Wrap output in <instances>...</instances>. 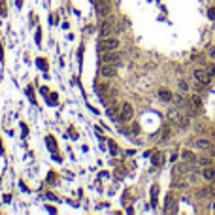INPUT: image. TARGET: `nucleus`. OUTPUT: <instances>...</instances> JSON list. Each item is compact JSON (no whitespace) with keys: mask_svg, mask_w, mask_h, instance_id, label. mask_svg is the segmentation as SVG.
Wrapping results in <instances>:
<instances>
[{"mask_svg":"<svg viewBox=\"0 0 215 215\" xmlns=\"http://www.w3.org/2000/svg\"><path fill=\"white\" fill-rule=\"evenodd\" d=\"M119 45H121V40H117L115 36H106V38H102V42H100L98 51H100V53L117 51V49H119Z\"/></svg>","mask_w":215,"mask_h":215,"instance_id":"obj_1","label":"nucleus"},{"mask_svg":"<svg viewBox=\"0 0 215 215\" xmlns=\"http://www.w3.org/2000/svg\"><path fill=\"white\" fill-rule=\"evenodd\" d=\"M132 117H134V108L130 102H123L121 106V112H119V121L121 123H128L132 121Z\"/></svg>","mask_w":215,"mask_h":215,"instance_id":"obj_2","label":"nucleus"},{"mask_svg":"<svg viewBox=\"0 0 215 215\" xmlns=\"http://www.w3.org/2000/svg\"><path fill=\"white\" fill-rule=\"evenodd\" d=\"M123 60L121 53H117V51H108V53L102 55V64H112V66H119Z\"/></svg>","mask_w":215,"mask_h":215,"instance_id":"obj_3","label":"nucleus"},{"mask_svg":"<svg viewBox=\"0 0 215 215\" xmlns=\"http://www.w3.org/2000/svg\"><path fill=\"white\" fill-rule=\"evenodd\" d=\"M94 6H96V13L100 17H106L112 11V0H94Z\"/></svg>","mask_w":215,"mask_h":215,"instance_id":"obj_4","label":"nucleus"},{"mask_svg":"<svg viewBox=\"0 0 215 215\" xmlns=\"http://www.w3.org/2000/svg\"><path fill=\"white\" fill-rule=\"evenodd\" d=\"M194 77H196V81L202 83V85H208L211 81V76H210V72H208V68H196V70H194Z\"/></svg>","mask_w":215,"mask_h":215,"instance_id":"obj_5","label":"nucleus"},{"mask_svg":"<svg viewBox=\"0 0 215 215\" xmlns=\"http://www.w3.org/2000/svg\"><path fill=\"white\" fill-rule=\"evenodd\" d=\"M170 117L175 121V125L181 126V128H185V126H189V117L183 115V113H177V112H170Z\"/></svg>","mask_w":215,"mask_h":215,"instance_id":"obj_6","label":"nucleus"},{"mask_svg":"<svg viewBox=\"0 0 215 215\" xmlns=\"http://www.w3.org/2000/svg\"><path fill=\"white\" fill-rule=\"evenodd\" d=\"M117 66H112V64H102V68H100V76L102 77H115Z\"/></svg>","mask_w":215,"mask_h":215,"instance_id":"obj_7","label":"nucleus"},{"mask_svg":"<svg viewBox=\"0 0 215 215\" xmlns=\"http://www.w3.org/2000/svg\"><path fill=\"white\" fill-rule=\"evenodd\" d=\"M194 149H202V151H211V143L208 140H194Z\"/></svg>","mask_w":215,"mask_h":215,"instance_id":"obj_8","label":"nucleus"},{"mask_svg":"<svg viewBox=\"0 0 215 215\" xmlns=\"http://www.w3.org/2000/svg\"><path fill=\"white\" fill-rule=\"evenodd\" d=\"M172 187L174 189H185L187 187V179L181 177V175H175V177L172 179Z\"/></svg>","mask_w":215,"mask_h":215,"instance_id":"obj_9","label":"nucleus"},{"mask_svg":"<svg viewBox=\"0 0 215 215\" xmlns=\"http://www.w3.org/2000/svg\"><path fill=\"white\" fill-rule=\"evenodd\" d=\"M181 159H183L185 162H196L198 159H196V155H194L191 149H185L183 153H181Z\"/></svg>","mask_w":215,"mask_h":215,"instance_id":"obj_10","label":"nucleus"},{"mask_svg":"<svg viewBox=\"0 0 215 215\" xmlns=\"http://www.w3.org/2000/svg\"><path fill=\"white\" fill-rule=\"evenodd\" d=\"M159 98H161L162 102H170L174 96H172V93L168 89H159Z\"/></svg>","mask_w":215,"mask_h":215,"instance_id":"obj_11","label":"nucleus"},{"mask_svg":"<svg viewBox=\"0 0 215 215\" xmlns=\"http://www.w3.org/2000/svg\"><path fill=\"white\" fill-rule=\"evenodd\" d=\"M202 177H204V179H213L215 177V168H211V166H204V170H202Z\"/></svg>","mask_w":215,"mask_h":215,"instance_id":"obj_12","label":"nucleus"},{"mask_svg":"<svg viewBox=\"0 0 215 215\" xmlns=\"http://www.w3.org/2000/svg\"><path fill=\"white\" fill-rule=\"evenodd\" d=\"M94 89H96V93H98L100 98H104V96L108 94V85H106V83H96V87H94Z\"/></svg>","mask_w":215,"mask_h":215,"instance_id":"obj_13","label":"nucleus"},{"mask_svg":"<svg viewBox=\"0 0 215 215\" xmlns=\"http://www.w3.org/2000/svg\"><path fill=\"white\" fill-rule=\"evenodd\" d=\"M110 34H112V25H110V23H104L102 27H100V36L106 38V36H110Z\"/></svg>","mask_w":215,"mask_h":215,"instance_id":"obj_14","label":"nucleus"},{"mask_svg":"<svg viewBox=\"0 0 215 215\" xmlns=\"http://www.w3.org/2000/svg\"><path fill=\"white\" fill-rule=\"evenodd\" d=\"M108 115L112 117V119H117V115H119V108L117 106H110L108 108Z\"/></svg>","mask_w":215,"mask_h":215,"instance_id":"obj_15","label":"nucleus"},{"mask_svg":"<svg viewBox=\"0 0 215 215\" xmlns=\"http://www.w3.org/2000/svg\"><path fill=\"white\" fill-rule=\"evenodd\" d=\"M198 162H200L202 166H211V161L210 159H206V157H202V159H198Z\"/></svg>","mask_w":215,"mask_h":215,"instance_id":"obj_16","label":"nucleus"},{"mask_svg":"<svg viewBox=\"0 0 215 215\" xmlns=\"http://www.w3.org/2000/svg\"><path fill=\"white\" fill-rule=\"evenodd\" d=\"M161 159H162V155H161V153H157V155H155V157H153V164H161Z\"/></svg>","mask_w":215,"mask_h":215,"instance_id":"obj_17","label":"nucleus"},{"mask_svg":"<svg viewBox=\"0 0 215 215\" xmlns=\"http://www.w3.org/2000/svg\"><path fill=\"white\" fill-rule=\"evenodd\" d=\"M208 17H210L211 21H215V8H210V9H208Z\"/></svg>","mask_w":215,"mask_h":215,"instance_id":"obj_18","label":"nucleus"},{"mask_svg":"<svg viewBox=\"0 0 215 215\" xmlns=\"http://www.w3.org/2000/svg\"><path fill=\"white\" fill-rule=\"evenodd\" d=\"M193 104H194V108H200V106H202L200 96H194V98H193Z\"/></svg>","mask_w":215,"mask_h":215,"instance_id":"obj_19","label":"nucleus"},{"mask_svg":"<svg viewBox=\"0 0 215 215\" xmlns=\"http://www.w3.org/2000/svg\"><path fill=\"white\" fill-rule=\"evenodd\" d=\"M179 89L181 91H189V83L187 81H179Z\"/></svg>","mask_w":215,"mask_h":215,"instance_id":"obj_20","label":"nucleus"},{"mask_svg":"<svg viewBox=\"0 0 215 215\" xmlns=\"http://www.w3.org/2000/svg\"><path fill=\"white\" fill-rule=\"evenodd\" d=\"M110 149H112L113 155H117V147H115V143H113V142H110Z\"/></svg>","mask_w":215,"mask_h":215,"instance_id":"obj_21","label":"nucleus"},{"mask_svg":"<svg viewBox=\"0 0 215 215\" xmlns=\"http://www.w3.org/2000/svg\"><path fill=\"white\" fill-rule=\"evenodd\" d=\"M208 53H210V57H211V58H215V45H213V47H210V49H208Z\"/></svg>","mask_w":215,"mask_h":215,"instance_id":"obj_22","label":"nucleus"},{"mask_svg":"<svg viewBox=\"0 0 215 215\" xmlns=\"http://www.w3.org/2000/svg\"><path fill=\"white\" fill-rule=\"evenodd\" d=\"M0 13H2V15L6 13V9H4V0H0Z\"/></svg>","mask_w":215,"mask_h":215,"instance_id":"obj_23","label":"nucleus"},{"mask_svg":"<svg viewBox=\"0 0 215 215\" xmlns=\"http://www.w3.org/2000/svg\"><path fill=\"white\" fill-rule=\"evenodd\" d=\"M208 72H210V76L213 77L215 76V66H210V68H208Z\"/></svg>","mask_w":215,"mask_h":215,"instance_id":"obj_24","label":"nucleus"},{"mask_svg":"<svg viewBox=\"0 0 215 215\" xmlns=\"http://www.w3.org/2000/svg\"><path fill=\"white\" fill-rule=\"evenodd\" d=\"M2 53H4V49H2V42H0V62L4 60V55H2Z\"/></svg>","mask_w":215,"mask_h":215,"instance_id":"obj_25","label":"nucleus"},{"mask_svg":"<svg viewBox=\"0 0 215 215\" xmlns=\"http://www.w3.org/2000/svg\"><path fill=\"white\" fill-rule=\"evenodd\" d=\"M0 153H4V147H2V140H0Z\"/></svg>","mask_w":215,"mask_h":215,"instance_id":"obj_26","label":"nucleus"},{"mask_svg":"<svg viewBox=\"0 0 215 215\" xmlns=\"http://www.w3.org/2000/svg\"><path fill=\"white\" fill-rule=\"evenodd\" d=\"M213 138H215V132H213Z\"/></svg>","mask_w":215,"mask_h":215,"instance_id":"obj_27","label":"nucleus"}]
</instances>
